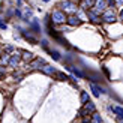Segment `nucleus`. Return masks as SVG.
<instances>
[{"label": "nucleus", "mask_w": 123, "mask_h": 123, "mask_svg": "<svg viewBox=\"0 0 123 123\" xmlns=\"http://www.w3.org/2000/svg\"><path fill=\"white\" fill-rule=\"evenodd\" d=\"M41 69H42V72H44V74H47V75H56V72H57V71L54 69L53 66H50V65H44Z\"/></svg>", "instance_id": "10"}, {"label": "nucleus", "mask_w": 123, "mask_h": 123, "mask_svg": "<svg viewBox=\"0 0 123 123\" xmlns=\"http://www.w3.org/2000/svg\"><path fill=\"white\" fill-rule=\"evenodd\" d=\"M68 69H69V71L74 74V75H77L78 78H83V77H84V74H83L81 71H78L77 68H74V66H68Z\"/></svg>", "instance_id": "14"}, {"label": "nucleus", "mask_w": 123, "mask_h": 123, "mask_svg": "<svg viewBox=\"0 0 123 123\" xmlns=\"http://www.w3.org/2000/svg\"><path fill=\"white\" fill-rule=\"evenodd\" d=\"M90 90H92V93H93V96H96V98H99L101 93H104V90L95 83H90Z\"/></svg>", "instance_id": "6"}, {"label": "nucleus", "mask_w": 123, "mask_h": 123, "mask_svg": "<svg viewBox=\"0 0 123 123\" xmlns=\"http://www.w3.org/2000/svg\"><path fill=\"white\" fill-rule=\"evenodd\" d=\"M66 23L68 24H69V26H72V27H75V26H80V24H81V20H80V17L77 15H72V17H69V18H68V20H66Z\"/></svg>", "instance_id": "7"}, {"label": "nucleus", "mask_w": 123, "mask_h": 123, "mask_svg": "<svg viewBox=\"0 0 123 123\" xmlns=\"http://www.w3.org/2000/svg\"><path fill=\"white\" fill-rule=\"evenodd\" d=\"M21 33H23V38H24V39H27V41H30L33 45H36V44H38V39H36V38H33V36L30 35L29 32H26V30H23Z\"/></svg>", "instance_id": "12"}, {"label": "nucleus", "mask_w": 123, "mask_h": 123, "mask_svg": "<svg viewBox=\"0 0 123 123\" xmlns=\"http://www.w3.org/2000/svg\"><path fill=\"white\" fill-rule=\"evenodd\" d=\"M105 8H107V0H95V9L93 11L96 12V14L105 11Z\"/></svg>", "instance_id": "5"}, {"label": "nucleus", "mask_w": 123, "mask_h": 123, "mask_svg": "<svg viewBox=\"0 0 123 123\" xmlns=\"http://www.w3.org/2000/svg\"><path fill=\"white\" fill-rule=\"evenodd\" d=\"M44 65H45L44 59H36L35 62L30 63V68H32V69H41V66H44Z\"/></svg>", "instance_id": "11"}, {"label": "nucleus", "mask_w": 123, "mask_h": 123, "mask_svg": "<svg viewBox=\"0 0 123 123\" xmlns=\"http://www.w3.org/2000/svg\"><path fill=\"white\" fill-rule=\"evenodd\" d=\"M23 59L26 60V62H32L35 59V56H33L32 53H29V51H23Z\"/></svg>", "instance_id": "15"}, {"label": "nucleus", "mask_w": 123, "mask_h": 123, "mask_svg": "<svg viewBox=\"0 0 123 123\" xmlns=\"http://www.w3.org/2000/svg\"><path fill=\"white\" fill-rule=\"evenodd\" d=\"M51 21L54 23V24H63L68 18H66V14L63 11H54L53 14H51Z\"/></svg>", "instance_id": "2"}, {"label": "nucleus", "mask_w": 123, "mask_h": 123, "mask_svg": "<svg viewBox=\"0 0 123 123\" xmlns=\"http://www.w3.org/2000/svg\"><path fill=\"white\" fill-rule=\"evenodd\" d=\"M110 110H113L117 116H123V108L122 107H110Z\"/></svg>", "instance_id": "18"}, {"label": "nucleus", "mask_w": 123, "mask_h": 123, "mask_svg": "<svg viewBox=\"0 0 123 123\" xmlns=\"http://www.w3.org/2000/svg\"><path fill=\"white\" fill-rule=\"evenodd\" d=\"M92 123H102V119H101V116L98 114L96 111L92 114Z\"/></svg>", "instance_id": "16"}, {"label": "nucleus", "mask_w": 123, "mask_h": 123, "mask_svg": "<svg viewBox=\"0 0 123 123\" xmlns=\"http://www.w3.org/2000/svg\"><path fill=\"white\" fill-rule=\"evenodd\" d=\"M5 50L8 51V53H11V51H14V47H12V45H6V48H5Z\"/></svg>", "instance_id": "24"}, {"label": "nucleus", "mask_w": 123, "mask_h": 123, "mask_svg": "<svg viewBox=\"0 0 123 123\" xmlns=\"http://www.w3.org/2000/svg\"><path fill=\"white\" fill-rule=\"evenodd\" d=\"M15 15H17V17H20V18L23 17V14L20 12V9H15Z\"/></svg>", "instance_id": "25"}, {"label": "nucleus", "mask_w": 123, "mask_h": 123, "mask_svg": "<svg viewBox=\"0 0 123 123\" xmlns=\"http://www.w3.org/2000/svg\"><path fill=\"white\" fill-rule=\"evenodd\" d=\"M56 77H57L59 80H62V81H65V80H69V77L65 75L63 72H56Z\"/></svg>", "instance_id": "19"}, {"label": "nucleus", "mask_w": 123, "mask_h": 123, "mask_svg": "<svg viewBox=\"0 0 123 123\" xmlns=\"http://www.w3.org/2000/svg\"><path fill=\"white\" fill-rule=\"evenodd\" d=\"M93 5H95V0H84V2L80 3V8H81V9H89Z\"/></svg>", "instance_id": "13"}, {"label": "nucleus", "mask_w": 123, "mask_h": 123, "mask_svg": "<svg viewBox=\"0 0 123 123\" xmlns=\"http://www.w3.org/2000/svg\"><path fill=\"white\" fill-rule=\"evenodd\" d=\"M60 8L63 9L65 14H75V12H78V6L75 5L74 0H62Z\"/></svg>", "instance_id": "1"}, {"label": "nucleus", "mask_w": 123, "mask_h": 123, "mask_svg": "<svg viewBox=\"0 0 123 123\" xmlns=\"http://www.w3.org/2000/svg\"><path fill=\"white\" fill-rule=\"evenodd\" d=\"M95 111H96L95 104H93V102H90V101H87V102L84 104L83 110H80V116H81V117H84V116H87V114H93Z\"/></svg>", "instance_id": "3"}, {"label": "nucleus", "mask_w": 123, "mask_h": 123, "mask_svg": "<svg viewBox=\"0 0 123 123\" xmlns=\"http://www.w3.org/2000/svg\"><path fill=\"white\" fill-rule=\"evenodd\" d=\"M48 53L51 54V57L54 60H60V53L59 51H56V50H48Z\"/></svg>", "instance_id": "17"}, {"label": "nucleus", "mask_w": 123, "mask_h": 123, "mask_svg": "<svg viewBox=\"0 0 123 123\" xmlns=\"http://www.w3.org/2000/svg\"><path fill=\"white\" fill-rule=\"evenodd\" d=\"M120 20H122V21H123V9H122V11H120Z\"/></svg>", "instance_id": "26"}, {"label": "nucleus", "mask_w": 123, "mask_h": 123, "mask_svg": "<svg viewBox=\"0 0 123 123\" xmlns=\"http://www.w3.org/2000/svg\"><path fill=\"white\" fill-rule=\"evenodd\" d=\"M0 29H2V30H6V29H8V26H6V23H3L2 20H0Z\"/></svg>", "instance_id": "23"}, {"label": "nucleus", "mask_w": 123, "mask_h": 123, "mask_svg": "<svg viewBox=\"0 0 123 123\" xmlns=\"http://www.w3.org/2000/svg\"><path fill=\"white\" fill-rule=\"evenodd\" d=\"M20 60H21V57L18 56L17 53H15V54H12L11 59H9V66H11V68H17V65L20 63Z\"/></svg>", "instance_id": "9"}, {"label": "nucleus", "mask_w": 123, "mask_h": 123, "mask_svg": "<svg viewBox=\"0 0 123 123\" xmlns=\"http://www.w3.org/2000/svg\"><path fill=\"white\" fill-rule=\"evenodd\" d=\"M42 2H45V3H48V2H50V0H42Z\"/></svg>", "instance_id": "29"}, {"label": "nucleus", "mask_w": 123, "mask_h": 123, "mask_svg": "<svg viewBox=\"0 0 123 123\" xmlns=\"http://www.w3.org/2000/svg\"><path fill=\"white\" fill-rule=\"evenodd\" d=\"M87 18H89L92 23H99L101 21V17L98 15L95 11H89V9H87Z\"/></svg>", "instance_id": "8"}, {"label": "nucleus", "mask_w": 123, "mask_h": 123, "mask_svg": "<svg viewBox=\"0 0 123 123\" xmlns=\"http://www.w3.org/2000/svg\"><path fill=\"white\" fill-rule=\"evenodd\" d=\"M117 3H120V5H123V0H116Z\"/></svg>", "instance_id": "28"}, {"label": "nucleus", "mask_w": 123, "mask_h": 123, "mask_svg": "<svg viewBox=\"0 0 123 123\" xmlns=\"http://www.w3.org/2000/svg\"><path fill=\"white\" fill-rule=\"evenodd\" d=\"M102 21H105V23H114L117 18H116V14H114V11L113 9H108V11H105L104 12V15H102V18H101Z\"/></svg>", "instance_id": "4"}, {"label": "nucleus", "mask_w": 123, "mask_h": 123, "mask_svg": "<svg viewBox=\"0 0 123 123\" xmlns=\"http://www.w3.org/2000/svg\"><path fill=\"white\" fill-rule=\"evenodd\" d=\"M9 59H11V56H9V54H3V56H2V63H9Z\"/></svg>", "instance_id": "21"}, {"label": "nucleus", "mask_w": 123, "mask_h": 123, "mask_svg": "<svg viewBox=\"0 0 123 123\" xmlns=\"http://www.w3.org/2000/svg\"><path fill=\"white\" fill-rule=\"evenodd\" d=\"M87 101H89V93H87V92H83V93H81V102L86 104Z\"/></svg>", "instance_id": "20"}, {"label": "nucleus", "mask_w": 123, "mask_h": 123, "mask_svg": "<svg viewBox=\"0 0 123 123\" xmlns=\"http://www.w3.org/2000/svg\"><path fill=\"white\" fill-rule=\"evenodd\" d=\"M116 3H117L116 0H107V5L110 6V8H114V5H116Z\"/></svg>", "instance_id": "22"}, {"label": "nucleus", "mask_w": 123, "mask_h": 123, "mask_svg": "<svg viewBox=\"0 0 123 123\" xmlns=\"http://www.w3.org/2000/svg\"><path fill=\"white\" fill-rule=\"evenodd\" d=\"M83 123H92V122H89L87 119H84V120H83Z\"/></svg>", "instance_id": "27"}]
</instances>
